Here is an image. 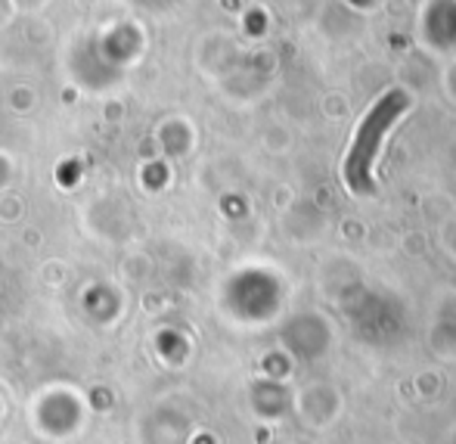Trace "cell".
Listing matches in <instances>:
<instances>
[{"mask_svg":"<svg viewBox=\"0 0 456 444\" xmlns=\"http://www.w3.org/2000/svg\"><path fill=\"white\" fill-rule=\"evenodd\" d=\"M410 109V96L403 90H388L370 106V112L361 119L354 131V140L348 146V156H345V184L354 196H372L376 193V169L379 150H382V140L388 137V131L397 125L403 112Z\"/></svg>","mask_w":456,"mask_h":444,"instance_id":"cell-1","label":"cell"}]
</instances>
